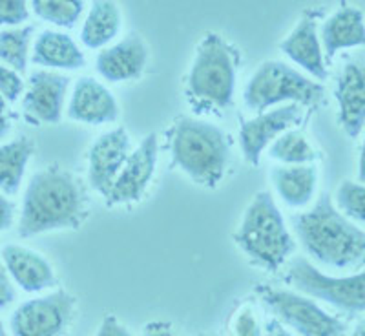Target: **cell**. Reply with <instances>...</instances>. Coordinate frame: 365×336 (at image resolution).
Masks as SVG:
<instances>
[{
  "label": "cell",
  "instance_id": "obj_28",
  "mask_svg": "<svg viewBox=\"0 0 365 336\" xmlns=\"http://www.w3.org/2000/svg\"><path fill=\"white\" fill-rule=\"evenodd\" d=\"M230 332L232 336H262L263 324L257 318V312L250 303H243L232 315L230 322Z\"/></svg>",
  "mask_w": 365,
  "mask_h": 336
},
{
  "label": "cell",
  "instance_id": "obj_17",
  "mask_svg": "<svg viewBox=\"0 0 365 336\" xmlns=\"http://www.w3.org/2000/svg\"><path fill=\"white\" fill-rule=\"evenodd\" d=\"M318 11H305L292 31L279 42V50L303 71H307L312 81L322 83L327 79V64L318 37Z\"/></svg>",
  "mask_w": 365,
  "mask_h": 336
},
{
  "label": "cell",
  "instance_id": "obj_38",
  "mask_svg": "<svg viewBox=\"0 0 365 336\" xmlns=\"http://www.w3.org/2000/svg\"><path fill=\"white\" fill-rule=\"evenodd\" d=\"M0 336H8V331H6L4 324H2V320H0Z\"/></svg>",
  "mask_w": 365,
  "mask_h": 336
},
{
  "label": "cell",
  "instance_id": "obj_7",
  "mask_svg": "<svg viewBox=\"0 0 365 336\" xmlns=\"http://www.w3.org/2000/svg\"><path fill=\"white\" fill-rule=\"evenodd\" d=\"M285 282L292 291L327 303L347 316H360L365 311V274L361 269L345 276H331L307 258L292 256L287 262Z\"/></svg>",
  "mask_w": 365,
  "mask_h": 336
},
{
  "label": "cell",
  "instance_id": "obj_9",
  "mask_svg": "<svg viewBox=\"0 0 365 336\" xmlns=\"http://www.w3.org/2000/svg\"><path fill=\"white\" fill-rule=\"evenodd\" d=\"M75 296L64 289L26 300L9 318L11 336H64L75 312Z\"/></svg>",
  "mask_w": 365,
  "mask_h": 336
},
{
  "label": "cell",
  "instance_id": "obj_29",
  "mask_svg": "<svg viewBox=\"0 0 365 336\" xmlns=\"http://www.w3.org/2000/svg\"><path fill=\"white\" fill-rule=\"evenodd\" d=\"M29 19V4L24 0H0V26L19 28Z\"/></svg>",
  "mask_w": 365,
  "mask_h": 336
},
{
  "label": "cell",
  "instance_id": "obj_16",
  "mask_svg": "<svg viewBox=\"0 0 365 336\" xmlns=\"http://www.w3.org/2000/svg\"><path fill=\"white\" fill-rule=\"evenodd\" d=\"M0 260L8 270L13 285H19L29 295L48 291L57 283L53 265L37 250L19 243H8L0 249Z\"/></svg>",
  "mask_w": 365,
  "mask_h": 336
},
{
  "label": "cell",
  "instance_id": "obj_32",
  "mask_svg": "<svg viewBox=\"0 0 365 336\" xmlns=\"http://www.w3.org/2000/svg\"><path fill=\"white\" fill-rule=\"evenodd\" d=\"M93 336H133L130 329L125 324H120L117 316L106 315L97 327V332Z\"/></svg>",
  "mask_w": 365,
  "mask_h": 336
},
{
  "label": "cell",
  "instance_id": "obj_27",
  "mask_svg": "<svg viewBox=\"0 0 365 336\" xmlns=\"http://www.w3.org/2000/svg\"><path fill=\"white\" fill-rule=\"evenodd\" d=\"M365 188L360 181L344 179L338 185L332 203L347 220L356 225H364L365 221Z\"/></svg>",
  "mask_w": 365,
  "mask_h": 336
},
{
  "label": "cell",
  "instance_id": "obj_13",
  "mask_svg": "<svg viewBox=\"0 0 365 336\" xmlns=\"http://www.w3.org/2000/svg\"><path fill=\"white\" fill-rule=\"evenodd\" d=\"M132 148V141L126 128L117 126L101 133L88 150V183L101 195L110 194L113 181L126 163Z\"/></svg>",
  "mask_w": 365,
  "mask_h": 336
},
{
  "label": "cell",
  "instance_id": "obj_37",
  "mask_svg": "<svg viewBox=\"0 0 365 336\" xmlns=\"http://www.w3.org/2000/svg\"><path fill=\"white\" fill-rule=\"evenodd\" d=\"M347 336H365V325H364V322H360V324H358L356 327L353 329V331L349 332Z\"/></svg>",
  "mask_w": 365,
  "mask_h": 336
},
{
  "label": "cell",
  "instance_id": "obj_11",
  "mask_svg": "<svg viewBox=\"0 0 365 336\" xmlns=\"http://www.w3.org/2000/svg\"><path fill=\"white\" fill-rule=\"evenodd\" d=\"M159 158L158 133H148L123 165L120 172L113 181L110 194L106 195L108 205L135 203L148 190L150 183L154 179L155 166Z\"/></svg>",
  "mask_w": 365,
  "mask_h": 336
},
{
  "label": "cell",
  "instance_id": "obj_1",
  "mask_svg": "<svg viewBox=\"0 0 365 336\" xmlns=\"http://www.w3.org/2000/svg\"><path fill=\"white\" fill-rule=\"evenodd\" d=\"M292 236L309 262L331 269H361L365 260V233L341 214L327 192L311 208L291 216Z\"/></svg>",
  "mask_w": 365,
  "mask_h": 336
},
{
  "label": "cell",
  "instance_id": "obj_22",
  "mask_svg": "<svg viewBox=\"0 0 365 336\" xmlns=\"http://www.w3.org/2000/svg\"><path fill=\"white\" fill-rule=\"evenodd\" d=\"M123 28V13L115 2L96 0L81 26V42L88 50H103L113 44Z\"/></svg>",
  "mask_w": 365,
  "mask_h": 336
},
{
  "label": "cell",
  "instance_id": "obj_23",
  "mask_svg": "<svg viewBox=\"0 0 365 336\" xmlns=\"http://www.w3.org/2000/svg\"><path fill=\"white\" fill-rule=\"evenodd\" d=\"M34 152L35 145L28 137H19L0 145V192L15 195L21 190L26 168L34 158Z\"/></svg>",
  "mask_w": 365,
  "mask_h": 336
},
{
  "label": "cell",
  "instance_id": "obj_31",
  "mask_svg": "<svg viewBox=\"0 0 365 336\" xmlns=\"http://www.w3.org/2000/svg\"><path fill=\"white\" fill-rule=\"evenodd\" d=\"M17 300V291L13 285L11 278H9L8 270H6L4 263L0 260V311H4Z\"/></svg>",
  "mask_w": 365,
  "mask_h": 336
},
{
  "label": "cell",
  "instance_id": "obj_3",
  "mask_svg": "<svg viewBox=\"0 0 365 336\" xmlns=\"http://www.w3.org/2000/svg\"><path fill=\"white\" fill-rule=\"evenodd\" d=\"M170 163L195 185L216 188L230 163V136L200 117H179L166 133Z\"/></svg>",
  "mask_w": 365,
  "mask_h": 336
},
{
  "label": "cell",
  "instance_id": "obj_36",
  "mask_svg": "<svg viewBox=\"0 0 365 336\" xmlns=\"http://www.w3.org/2000/svg\"><path fill=\"white\" fill-rule=\"evenodd\" d=\"M262 336H294L289 329L283 327L279 324L278 320H274L272 316L265 320V324H263V335Z\"/></svg>",
  "mask_w": 365,
  "mask_h": 336
},
{
  "label": "cell",
  "instance_id": "obj_25",
  "mask_svg": "<svg viewBox=\"0 0 365 336\" xmlns=\"http://www.w3.org/2000/svg\"><path fill=\"white\" fill-rule=\"evenodd\" d=\"M34 31V26L2 29L0 31V64L11 68L19 75L26 73Z\"/></svg>",
  "mask_w": 365,
  "mask_h": 336
},
{
  "label": "cell",
  "instance_id": "obj_19",
  "mask_svg": "<svg viewBox=\"0 0 365 336\" xmlns=\"http://www.w3.org/2000/svg\"><path fill=\"white\" fill-rule=\"evenodd\" d=\"M318 37L327 61H332L341 50L360 48L365 42L364 13L354 6H341L325 19Z\"/></svg>",
  "mask_w": 365,
  "mask_h": 336
},
{
  "label": "cell",
  "instance_id": "obj_5",
  "mask_svg": "<svg viewBox=\"0 0 365 336\" xmlns=\"http://www.w3.org/2000/svg\"><path fill=\"white\" fill-rule=\"evenodd\" d=\"M241 57L220 34H207L195 48L187 77V93L194 104L227 108L234 101Z\"/></svg>",
  "mask_w": 365,
  "mask_h": 336
},
{
  "label": "cell",
  "instance_id": "obj_6",
  "mask_svg": "<svg viewBox=\"0 0 365 336\" xmlns=\"http://www.w3.org/2000/svg\"><path fill=\"white\" fill-rule=\"evenodd\" d=\"M324 84L283 61H265L254 70L243 88V104L252 113H263L283 104L312 106L324 97Z\"/></svg>",
  "mask_w": 365,
  "mask_h": 336
},
{
  "label": "cell",
  "instance_id": "obj_10",
  "mask_svg": "<svg viewBox=\"0 0 365 336\" xmlns=\"http://www.w3.org/2000/svg\"><path fill=\"white\" fill-rule=\"evenodd\" d=\"M303 119V106L299 104H283L263 113H257L252 119H247L240 126V148L243 159L249 165L257 166L262 156L270 143L292 130Z\"/></svg>",
  "mask_w": 365,
  "mask_h": 336
},
{
  "label": "cell",
  "instance_id": "obj_24",
  "mask_svg": "<svg viewBox=\"0 0 365 336\" xmlns=\"http://www.w3.org/2000/svg\"><path fill=\"white\" fill-rule=\"evenodd\" d=\"M269 158L285 166L312 165L318 159V152L299 130H287L276 137L267 148Z\"/></svg>",
  "mask_w": 365,
  "mask_h": 336
},
{
  "label": "cell",
  "instance_id": "obj_14",
  "mask_svg": "<svg viewBox=\"0 0 365 336\" xmlns=\"http://www.w3.org/2000/svg\"><path fill=\"white\" fill-rule=\"evenodd\" d=\"M66 113L71 121L83 125H110L119 119V103L96 77H79L71 90Z\"/></svg>",
  "mask_w": 365,
  "mask_h": 336
},
{
  "label": "cell",
  "instance_id": "obj_2",
  "mask_svg": "<svg viewBox=\"0 0 365 336\" xmlns=\"http://www.w3.org/2000/svg\"><path fill=\"white\" fill-rule=\"evenodd\" d=\"M88 214L83 183L58 165L46 166L29 178L22 195L19 236L79 228Z\"/></svg>",
  "mask_w": 365,
  "mask_h": 336
},
{
  "label": "cell",
  "instance_id": "obj_18",
  "mask_svg": "<svg viewBox=\"0 0 365 336\" xmlns=\"http://www.w3.org/2000/svg\"><path fill=\"white\" fill-rule=\"evenodd\" d=\"M334 97L338 101V123L351 139H356L365 121V71L360 61H351L341 68Z\"/></svg>",
  "mask_w": 365,
  "mask_h": 336
},
{
  "label": "cell",
  "instance_id": "obj_20",
  "mask_svg": "<svg viewBox=\"0 0 365 336\" xmlns=\"http://www.w3.org/2000/svg\"><path fill=\"white\" fill-rule=\"evenodd\" d=\"M31 63L42 70L75 71L84 68L86 57L71 35L57 29H44L34 39Z\"/></svg>",
  "mask_w": 365,
  "mask_h": 336
},
{
  "label": "cell",
  "instance_id": "obj_35",
  "mask_svg": "<svg viewBox=\"0 0 365 336\" xmlns=\"http://www.w3.org/2000/svg\"><path fill=\"white\" fill-rule=\"evenodd\" d=\"M13 125V113L9 110V103L0 96V139L6 137L11 130Z\"/></svg>",
  "mask_w": 365,
  "mask_h": 336
},
{
  "label": "cell",
  "instance_id": "obj_30",
  "mask_svg": "<svg viewBox=\"0 0 365 336\" xmlns=\"http://www.w3.org/2000/svg\"><path fill=\"white\" fill-rule=\"evenodd\" d=\"M24 93V79L11 68L0 64V96L8 103H15Z\"/></svg>",
  "mask_w": 365,
  "mask_h": 336
},
{
  "label": "cell",
  "instance_id": "obj_34",
  "mask_svg": "<svg viewBox=\"0 0 365 336\" xmlns=\"http://www.w3.org/2000/svg\"><path fill=\"white\" fill-rule=\"evenodd\" d=\"M141 336H179L172 324L166 322H150L143 327Z\"/></svg>",
  "mask_w": 365,
  "mask_h": 336
},
{
  "label": "cell",
  "instance_id": "obj_33",
  "mask_svg": "<svg viewBox=\"0 0 365 336\" xmlns=\"http://www.w3.org/2000/svg\"><path fill=\"white\" fill-rule=\"evenodd\" d=\"M13 220H15V205L6 195L0 194V233L8 230L13 225Z\"/></svg>",
  "mask_w": 365,
  "mask_h": 336
},
{
  "label": "cell",
  "instance_id": "obj_21",
  "mask_svg": "<svg viewBox=\"0 0 365 336\" xmlns=\"http://www.w3.org/2000/svg\"><path fill=\"white\" fill-rule=\"evenodd\" d=\"M269 178L276 195L287 207L305 208L314 201L318 188V168L314 165H276L270 168Z\"/></svg>",
  "mask_w": 365,
  "mask_h": 336
},
{
  "label": "cell",
  "instance_id": "obj_39",
  "mask_svg": "<svg viewBox=\"0 0 365 336\" xmlns=\"http://www.w3.org/2000/svg\"><path fill=\"white\" fill-rule=\"evenodd\" d=\"M200 336H221V335H214V332H203V335Z\"/></svg>",
  "mask_w": 365,
  "mask_h": 336
},
{
  "label": "cell",
  "instance_id": "obj_15",
  "mask_svg": "<svg viewBox=\"0 0 365 336\" xmlns=\"http://www.w3.org/2000/svg\"><path fill=\"white\" fill-rule=\"evenodd\" d=\"M148 63V46L141 35L128 34L120 41L99 50L96 71L108 83H128L139 79Z\"/></svg>",
  "mask_w": 365,
  "mask_h": 336
},
{
  "label": "cell",
  "instance_id": "obj_26",
  "mask_svg": "<svg viewBox=\"0 0 365 336\" xmlns=\"http://www.w3.org/2000/svg\"><path fill=\"white\" fill-rule=\"evenodd\" d=\"M83 0H31L29 9L41 21L50 22L58 28H75L84 13Z\"/></svg>",
  "mask_w": 365,
  "mask_h": 336
},
{
  "label": "cell",
  "instance_id": "obj_12",
  "mask_svg": "<svg viewBox=\"0 0 365 336\" xmlns=\"http://www.w3.org/2000/svg\"><path fill=\"white\" fill-rule=\"evenodd\" d=\"M70 77L61 71L37 70L29 73L22 97V110L35 125H55L61 121L66 103Z\"/></svg>",
  "mask_w": 365,
  "mask_h": 336
},
{
  "label": "cell",
  "instance_id": "obj_8",
  "mask_svg": "<svg viewBox=\"0 0 365 336\" xmlns=\"http://www.w3.org/2000/svg\"><path fill=\"white\" fill-rule=\"evenodd\" d=\"M257 300L285 329L298 336H347L349 325L340 316L325 311L318 302L292 289L256 285Z\"/></svg>",
  "mask_w": 365,
  "mask_h": 336
},
{
  "label": "cell",
  "instance_id": "obj_4",
  "mask_svg": "<svg viewBox=\"0 0 365 336\" xmlns=\"http://www.w3.org/2000/svg\"><path fill=\"white\" fill-rule=\"evenodd\" d=\"M234 241L254 265L269 273L282 269L296 250L294 236L269 190L256 192L241 216Z\"/></svg>",
  "mask_w": 365,
  "mask_h": 336
}]
</instances>
